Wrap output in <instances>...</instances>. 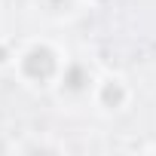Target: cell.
<instances>
[{"mask_svg": "<svg viewBox=\"0 0 156 156\" xmlns=\"http://www.w3.org/2000/svg\"><path fill=\"white\" fill-rule=\"evenodd\" d=\"M67 55L46 37H37V40H28L16 49V64H12V73L19 76V83L28 86V89H52L58 73L64 67Z\"/></svg>", "mask_w": 156, "mask_h": 156, "instance_id": "cell-1", "label": "cell"}, {"mask_svg": "<svg viewBox=\"0 0 156 156\" xmlns=\"http://www.w3.org/2000/svg\"><path fill=\"white\" fill-rule=\"evenodd\" d=\"M98 83V70L86 61V58H67L58 80H55V95L67 104H80V101H92V89Z\"/></svg>", "mask_w": 156, "mask_h": 156, "instance_id": "cell-2", "label": "cell"}, {"mask_svg": "<svg viewBox=\"0 0 156 156\" xmlns=\"http://www.w3.org/2000/svg\"><path fill=\"white\" fill-rule=\"evenodd\" d=\"M132 98H135V89H132V83L126 80L122 73H113V70L98 73V83L92 89V104H95L98 113L116 116V113L129 110Z\"/></svg>", "mask_w": 156, "mask_h": 156, "instance_id": "cell-3", "label": "cell"}, {"mask_svg": "<svg viewBox=\"0 0 156 156\" xmlns=\"http://www.w3.org/2000/svg\"><path fill=\"white\" fill-rule=\"evenodd\" d=\"M83 0H34L37 12L49 16V19H67L76 12V6H80Z\"/></svg>", "mask_w": 156, "mask_h": 156, "instance_id": "cell-4", "label": "cell"}, {"mask_svg": "<svg viewBox=\"0 0 156 156\" xmlns=\"http://www.w3.org/2000/svg\"><path fill=\"white\" fill-rule=\"evenodd\" d=\"M12 64H16V46H12L9 40L0 37V73H3V70H12Z\"/></svg>", "mask_w": 156, "mask_h": 156, "instance_id": "cell-5", "label": "cell"}, {"mask_svg": "<svg viewBox=\"0 0 156 156\" xmlns=\"http://www.w3.org/2000/svg\"><path fill=\"white\" fill-rule=\"evenodd\" d=\"M83 3H101V0H83Z\"/></svg>", "mask_w": 156, "mask_h": 156, "instance_id": "cell-6", "label": "cell"}]
</instances>
